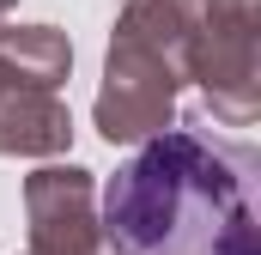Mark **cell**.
<instances>
[{
    "instance_id": "obj_1",
    "label": "cell",
    "mask_w": 261,
    "mask_h": 255,
    "mask_svg": "<svg viewBox=\"0 0 261 255\" xmlns=\"http://www.w3.org/2000/svg\"><path fill=\"white\" fill-rule=\"evenodd\" d=\"M116 255H255V164L243 146L176 128L146 140L103 189Z\"/></svg>"
}]
</instances>
